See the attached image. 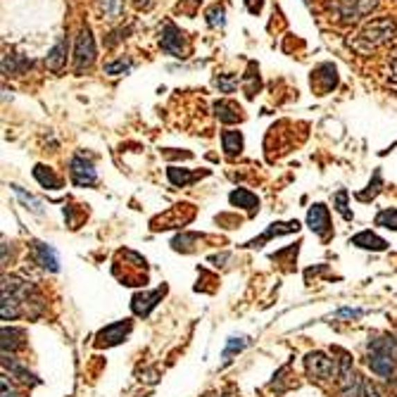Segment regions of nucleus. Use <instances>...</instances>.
Returning <instances> with one entry per match:
<instances>
[{
    "mask_svg": "<svg viewBox=\"0 0 397 397\" xmlns=\"http://www.w3.org/2000/svg\"><path fill=\"white\" fill-rule=\"evenodd\" d=\"M366 364L376 376L385 378H395V369H397V340L390 333H378L369 340L366 345Z\"/></svg>",
    "mask_w": 397,
    "mask_h": 397,
    "instance_id": "nucleus-1",
    "label": "nucleus"
},
{
    "mask_svg": "<svg viewBox=\"0 0 397 397\" xmlns=\"http://www.w3.org/2000/svg\"><path fill=\"white\" fill-rule=\"evenodd\" d=\"M395 33H397V22L393 17H376V19H371L369 24L362 26V31L350 41V46L357 53L369 55L393 41Z\"/></svg>",
    "mask_w": 397,
    "mask_h": 397,
    "instance_id": "nucleus-2",
    "label": "nucleus"
},
{
    "mask_svg": "<svg viewBox=\"0 0 397 397\" xmlns=\"http://www.w3.org/2000/svg\"><path fill=\"white\" fill-rule=\"evenodd\" d=\"M333 355L338 357V390L340 397H362V390H364V381L362 376L355 371V364H352V357L345 350H333Z\"/></svg>",
    "mask_w": 397,
    "mask_h": 397,
    "instance_id": "nucleus-3",
    "label": "nucleus"
},
{
    "mask_svg": "<svg viewBox=\"0 0 397 397\" xmlns=\"http://www.w3.org/2000/svg\"><path fill=\"white\" fill-rule=\"evenodd\" d=\"M378 8V0H335L331 12L340 24H357Z\"/></svg>",
    "mask_w": 397,
    "mask_h": 397,
    "instance_id": "nucleus-4",
    "label": "nucleus"
},
{
    "mask_svg": "<svg viewBox=\"0 0 397 397\" xmlns=\"http://www.w3.org/2000/svg\"><path fill=\"white\" fill-rule=\"evenodd\" d=\"M305 371L312 381L328 383L333 378H338V362L331 360L326 352H310L305 357Z\"/></svg>",
    "mask_w": 397,
    "mask_h": 397,
    "instance_id": "nucleus-5",
    "label": "nucleus"
},
{
    "mask_svg": "<svg viewBox=\"0 0 397 397\" xmlns=\"http://www.w3.org/2000/svg\"><path fill=\"white\" fill-rule=\"evenodd\" d=\"M96 38H93V33L88 26H83L79 31V36H76V46H74V69L76 74H83L86 69H91L93 62H96Z\"/></svg>",
    "mask_w": 397,
    "mask_h": 397,
    "instance_id": "nucleus-6",
    "label": "nucleus"
},
{
    "mask_svg": "<svg viewBox=\"0 0 397 397\" xmlns=\"http://www.w3.org/2000/svg\"><path fill=\"white\" fill-rule=\"evenodd\" d=\"M160 46H162V50H164L167 55H171V58H186V55H188L186 36H183V31L178 29L176 24H171V22H167V24L162 26Z\"/></svg>",
    "mask_w": 397,
    "mask_h": 397,
    "instance_id": "nucleus-7",
    "label": "nucleus"
},
{
    "mask_svg": "<svg viewBox=\"0 0 397 397\" xmlns=\"http://www.w3.org/2000/svg\"><path fill=\"white\" fill-rule=\"evenodd\" d=\"M307 226H310L321 240L331 238L333 236V226H331V214H328V207L321 205V203L312 205L310 212H307Z\"/></svg>",
    "mask_w": 397,
    "mask_h": 397,
    "instance_id": "nucleus-8",
    "label": "nucleus"
},
{
    "mask_svg": "<svg viewBox=\"0 0 397 397\" xmlns=\"http://www.w3.org/2000/svg\"><path fill=\"white\" fill-rule=\"evenodd\" d=\"M131 328H133L131 319L110 323V326H105V328H100V331H98L96 345H98V348H115V345H119L121 340H124L126 335L131 333Z\"/></svg>",
    "mask_w": 397,
    "mask_h": 397,
    "instance_id": "nucleus-9",
    "label": "nucleus"
},
{
    "mask_svg": "<svg viewBox=\"0 0 397 397\" xmlns=\"http://www.w3.org/2000/svg\"><path fill=\"white\" fill-rule=\"evenodd\" d=\"M69 176L71 181L76 183V186H93V183L98 181V171L96 167H93L91 160H86L83 155H76V158H71V164H69Z\"/></svg>",
    "mask_w": 397,
    "mask_h": 397,
    "instance_id": "nucleus-10",
    "label": "nucleus"
},
{
    "mask_svg": "<svg viewBox=\"0 0 397 397\" xmlns=\"http://www.w3.org/2000/svg\"><path fill=\"white\" fill-rule=\"evenodd\" d=\"M164 293H167V286H160V288H155V290H148V293H136V295H133V300H131L133 314H136V316H148L150 312H153L155 307H158L160 302H162Z\"/></svg>",
    "mask_w": 397,
    "mask_h": 397,
    "instance_id": "nucleus-11",
    "label": "nucleus"
},
{
    "mask_svg": "<svg viewBox=\"0 0 397 397\" xmlns=\"http://www.w3.org/2000/svg\"><path fill=\"white\" fill-rule=\"evenodd\" d=\"M31 253H33V262L41 264L46 271H58L60 269V257H58V253H55L53 245L36 240V243L31 245Z\"/></svg>",
    "mask_w": 397,
    "mask_h": 397,
    "instance_id": "nucleus-12",
    "label": "nucleus"
},
{
    "mask_svg": "<svg viewBox=\"0 0 397 397\" xmlns=\"http://www.w3.org/2000/svg\"><path fill=\"white\" fill-rule=\"evenodd\" d=\"M300 231V221H278V223H269V228H267L264 233H262L260 238L250 240L245 248H260L262 243H267L269 238L273 236H288V233H298Z\"/></svg>",
    "mask_w": 397,
    "mask_h": 397,
    "instance_id": "nucleus-13",
    "label": "nucleus"
},
{
    "mask_svg": "<svg viewBox=\"0 0 397 397\" xmlns=\"http://www.w3.org/2000/svg\"><path fill=\"white\" fill-rule=\"evenodd\" d=\"M228 200H231L233 207H240V210H248L250 214H255L257 210H260V198L248 191V188H236V191H231L228 195Z\"/></svg>",
    "mask_w": 397,
    "mask_h": 397,
    "instance_id": "nucleus-14",
    "label": "nucleus"
},
{
    "mask_svg": "<svg viewBox=\"0 0 397 397\" xmlns=\"http://www.w3.org/2000/svg\"><path fill=\"white\" fill-rule=\"evenodd\" d=\"M31 67V60L19 53H5L3 55V71L10 76H22Z\"/></svg>",
    "mask_w": 397,
    "mask_h": 397,
    "instance_id": "nucleus-15",
    "label": "nucleus"
},
{
    "mask_svg": "<svg viewBox=\"0 0 397 397\" xmlns=\"http://www.w3.org/2000/svg\"><path fill=\"white\" fill-rule=\"evenodd\" d=\"M350 245L362 248V250H373V253H383V250H388V243H385L383 238H378L376 233H371V231L357 233V236L350 240Z\"/></svg>",
    "mask_w": 397,
    "mask_h": 397,
    "instance_id": "nucleus-16",
    "label": "nucleus"
},
{
    "mask_svg": "<svg viewBox=\"0 0 397 397\" xmlns=\"http://www.w3.org/2000/svg\"><path fill=\"white\" fill-rule=\"evenodd\" d=\"M210 171H188V169H178V167H169L167 169V178L171 181V186H176V188H183V186H188V183H193V181H198V178H203L207 176Z\"/></svg>",
    "mask_w": 397,
    "mask_h": 397,
    "instance_id": "nucleus-17",
    "label": "nucleus"
},
{
    "mask_svg": "<svg viewBox=\"0 0 397 397\" xmlns=\"http://www.w3.org/2000/svg\"><path fill=\"white\" fill-rule=\"evenodd\" d=\"M26 345V333L22 328H15V326H5L3 328V352L10 350V355L17 350H24Z\"/></svg>",
    "mask_w": 397,
    "mask_h": 397,
    "instance_id": "nucleus-18",
    "label": "nucleus"
},
{
    "mask_svg": "<svg viewBox=\"0 0 397 397\" xmlns=\"http://www.w3.org/2000/svg\"><path fill=\"white\" fill-rule=\"evenodd\" d=\"M96 10L103 19L117 22L124 15V0H96Z\"/></svg>",
    "mask_w": 397,
    "mask_h": 397,
    "instance_id": "nucleus-19",
    "label": "nucleus"
},
{
    "mask_svg": "<svg viewBox=\"0 0 397 397\" xmlns=\"http://www.w3.org/2000/svg\"><path fill=\"white\" fill-rule=\"evenodd\" d=\"M214 115H217V119L223 121V124H236V121L243 119L240 108L236 103H228V100H219V103H214Z\"/></svg>",
    "mask_w": 397,
    "mask_h": 397,
    "instance_id": "nucleus-20",
    "label": "nucleus"
},
{
    "mask_svg": "<svg viewBox=\"0 0 397 397\" xmlns=\"http://www.w3.org/2000/svg\"><path fill=\"white\" fill-rule=\"evenodd\" d=\"M65 62H67V41H65V38H60V41L50 48V53L46 58V65H48L50 71H62Z\"/></svg>",
    "mask_w": 397,
    "mask_h": 397,
    "instance_id": "nucleus-21",
    "label": "nucleus"
},
{
    "mask_svg": "<svg viewBox=\"0 0 397 397\" xmlns=\"http://www.w3.org/2000/svg\"><path fill=\"white\" fill-rule=\"evenodd\" d=\"M33 176H36V181L41 183L43 188H48V191H60V188H62V178L55 174L53 169H48V167H43V164H36Z\"/></svg>",
    "mask_w": 397,
    "mask_h": 397,
    "instance_id": "nucleus-22",
    "label": "nucleus"
},
{
    "mask_svg": "<svg viewBox=\"0 0 397 397\" xmlns=\"http://www.w3.org/2000/svg\"><path fill=\"white\" fill-rule=\"evenodd\" d=\"M221 145L226 158H238L243 153V133L240 131H223L221 133Z\"/></svg>",
    "mask_w": 397,
    "mask_h": 397,
    "instance_id": "nucleus-23",
    "label": "nucleus"
},
{
    "mask_svg": "<svg viewBox=\"0 0 397 397\" xmlns=\"http://www.w3.org/2000/svg\"><path fill=\"white\" fill-rule=\"evenodd\" d=\"M22 302L10 293H3V302H0V316L3 321H15V319L22 316Z\"/></svg>",
    "mask_w": 397,
    "mask_h": 397,
    "instance_id": "nucleus-24",
    "label": "nucleus"
},
{
    "mask_svg": "<svg viewBox=\"0 0 397 397\" xmlns=\"http://www.w3.org/2000/svg\"><path fill=\"white\" fill-rule=\"evenodd\" d=\"M3 364H5V369L10 366V373H12V376H17L19 378V381H24V383H38V378L33 376V373L29 371V369L26 366H22L19 362L15 360V357H8V355H3Z\"/></svg>",
    "mask_w": 397,
    "mask_h": 397,
    "instance_id": "nucleus-25",
    "label": "nucleus"
},
{
    "mask_svg": "<svg viewBox=\"0 0 397 397\" xmlns=\"http://www.w3.org/2000/svg\"><path fill=\"white\" fill-rule=\"evenodd\" d=\"M250 345V338L248 335H240V338H236V335H233V338H228L226 340V348H223V364H228V362L233 360V355H238V352H243L245 348H248Z\"/></svg>",
    "mask_w": 397,
    "mask_h": 397,
    "instance_id": "nucleus-26",
    "label": "nucleus"
},
{
    "mask_svg": "<svg viewBox=\"0 0 397 397\" xmlns=\"http://www.w3.org/2000/svg\"><path fill=\"white\" fill-rule=\"evenodd\" d=\"M319 79H323V88L321 91L323 93H328L331 88L338 83V74H335V67L333 65H321L316 69V76H312V81H319Z\"/></svg>",
    "mask_w": 397,
    "mask_h": 397,
    "instance_id": "nucleus-27",
    "label": "nucleus"
},
{
    "mask_svg": "<svg viewBox=\"0 0 397 397\" xmlns=\"http://www.w3.org/2000/svg\"><path fill=\"white\" fill-rule=\"evenodd\" d=\"M15 188V195L19 198V203L26 207V210H31L33 214H43V203L41 200H36L33 195H29L22 186H12Z\"/></svg>",
    "mask_w": 397,
    "mask_h": 397,
    "instance_id": "nucleus-28",
    "label": "nucleus"
},
{
    "mask_svg": "<svg viewBox=\"0 0 397 397\" xmlns=\"http://www.w3.org/2000/svg\"><path fill=\"white\" fill-rule=\"evenodd\" d=\"M376 226L390 228V231H397V207H388V210H381L376 214Z\"/></svg>",
    "mask_w": 397,
    "mask_h": 397,
    "instance_id": "nucleus-29",
    "label": "nucleus"
},
{
    "mask_svg": "<svg viewBox=\"0 0 397 397\" xmlns=\"http://www.w3.org/2000/svg\"><path fill=\"white\" fill-rule=\"evenodd\" d=\"M131 69H133V60H128V58H119V60H115V62L105 65V74L108 76H119Z\"/></svg>",
    "mask_w": 397,
    "mask_h": 397,
    "instance_id": "nucleus-30",
    "label": "nucleus"
},
{
    "mask_svg": "<svg viewBox=\"0 0 397 397\" xmlns=\"http://www.w3.org/2000/svg\"><path fill=\"white\" fill-rule=\"evenodd\" d=\"M205 17H207V24H210L212 29H221V26L226 24V12H223L221 5H212Z\"/></svg>",
    "mask_w": 397,
    "mask_h": 397,
    "instance_id": "nucleus-31",
    "label": "nucleus"
},
{
    "mask_svg": "<svg viewBox=\"0 0 397 397\" xmlns=\"http://www.w3.org/2000/svg\"><path fill=\"white\" fill-rule=\"evenodd\" d=\"M238 74H219L214 79V86L219 88L221 93H233L236 91V86H238Z\"/></svg>",
    "mask_w": 397,
    "mask_h": 397,
    "instance_id": "nucleus-32",
    "label": "nucleus"
},
{
    "mask_svg": "<svg viewBox=\"0 0 397 397\" xmlns=\"http://www.w3.org/2000/svg\"><path fill=\"white\" fill-rule=\"evenodd\" d=\"M200 236L198 233H183V236H176L171 240V248L174 250H183V253H188V250H193L191 243H198Z\"/></svg>",
    "mask_w": 397,
    "mask_h": 397,
    "instance_id": "nucleus-33",
    "label": "nucleus"
},
{
    "mask_svg": "<svg viewBox=\"0 0 397 397\" xmlns=\"http://www.w3.org/2000/svg\"><path fill=\"white\" fill-rule=\"evenodd\" d=\"M333 205H335V210H338L340 214L345 217V219H352V212H350V207H348V191H340L338 195H335Z\"/></svg>",
    "mask_w": 397,
    "mask_h": 397,
    "instance_id": "nucleus-34",
    "label": "nucleus"
},
{
    "mask_svg": "<svg viewBox=\"0 0 397 397\" xmlns=\"http://www.w3.org/2000/svg\"><path fill=\"white\" fill-rule=\"evenodd\" d=\"M362 397H385V395H383V390L378 388V383L364 381V390H362Z\"/></svg>",
    "mask_w": 397,
    "mask_h": 397,
    "instance_id": "nucleus-35",
    "label": "nucleus"
},
{
    "mask_svg": "<svg viewBox=\"0 0 397 397\" xmlns=\"http://www.w3.org/2000/svg\"><path fill=\"white\" fill-rule=\"evenodd\" d=\"M364 312L362 310H352V307H345V310H338L333 314V319H360Z\"/></svg>",
    "mask_w": 397,
    "mask_h": 397,
    "instance_id": "nucleus-36",
    "label": "nucleus"
},
{
    "mask_svg": "<svg viewBox=\"0 0 397 397\" xmlns=\"http://www.w3.org/2000/svg\"><path fill=\"white\" fill-rule=\"evenodd\" d=\"M0 385H3V397H19V395H17V390L8 385V378H5V376H3V381H0Z\"/></svg>",
    "mask_w": 397,
    "mask_h": 397,
    "instance_id": "nucleus-37",
    "label": "nucleus"
},
{
    "mask_svg": "<svg viewBox=\"0 0 397 397\" xmlns=\"http://www.w3.org/2000/svg\"><path fill=\"white\" fill-rule=\"evenodd\" d=\"M133 5H136L138 10H150L155 5V0H133Z\"/></svg>",
    "mask_w": 397,
    "mask_h": 397,
    "instance_id": "nucleus-38",
    "label": "nucleus"
},
{
    "mask_svg": "<svg viewBox=\"0 0 397 397\" xmlns=\"http://www.w3.org/2000/svg\"><path fill=\"white\" fill-rule=\"evenodd\" d=\"M390 62H393V79L397 81V50L393 53V58H390Z\"/></svg>",
    "mask_w": 397,
    "mask_h": 397,
    "instance_id": "nucleus-39",
    "label": "nucleus"
},
{
    "mask_svg": "<svg viewBox=\"0 0 397 397\" xmlns=\"http://www.w3.org/2000/svg\"><path fill=\"white\" fill-rule=\"evenodd\" d=\"M221 397H236V395H231V393H226V395H221Z\"/></svg>",
    "mask_w": 397,
    "mask_h": 397,
    "instance_id": "nucleus-40",
    "label": "nucleus"
}]
</instances>
